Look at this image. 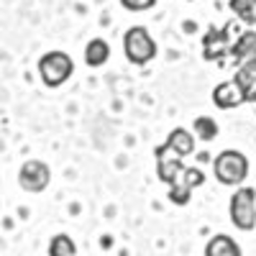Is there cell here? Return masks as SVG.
<instances>
[{
    "mask_svg": "<svg viewBox=\"0 0 256 256\" xmlns=\"http://www.w3.org/2000/svg\"><path fill=\"white\" fill-rule=\"evenodd\" d=\"M212 174L226 187H241L248 177V159L236 148H226L212 162Z\"/></svg>",
    "mask_w": 256,
    "mask_h": 256,
    "instance_id": "6da1fadb",
    "label": "cell"
},
{
    "mask_svg": "<svg viewBox=\"0 0 256 256\" xmlns=\"http://www.w3.org/2000/svg\"><path fill=\"white\" fill-rule=\"evenodd\" d=\"M74 72V62L67 52H46L38 59V77L46 88H62Z\"/></svg>",
    "mask_w": 256,
    "mask_h": 256,
    "instance_id": "7a4b0ae2",
    "label": "cell"
},
{
    "mask_svg": "<svg viewBox=\"0 0 256 256\" xmlns=\"http://www.w3.org/2000/svg\"><path fill=\"white\" fill-rule=\"evenodd\" d=\"M228 216L238 230L248 233L256 228V190L254 187H238L233 192L228 202Z\"/></svg>",
    "mask_w": 256,
    "mask_h": 256,
    "instance_id": "3957f363",
    "label": "cell"
},
{
    "mask_svg": "<svg viewBox=\"0 0 256 256\" xmlns=\"http://www.w3.org/2000/svg\"><path fill=\"white\" fill-rule=\"evenodd\" d=\"M123 52L131 64H148L156 56V41L146 26H131L123 34Z\"/></svg>",
    "mask_w": 256,
    "mask_h": 256,
    "instance_id": "277c9868",
    "label": "cell"
},
{
    "mask_svg": "<svg viewBox=\"0 0 256 256\" xmlns=\"http://www.w3.org/2000/svg\"><path fill=\"white\" fill-rule=\"evenodd\" d=\"M52 182V169L46 162H41V159H28L20 164L18 169V184L20 190H26V192H34V195H38V192H44Z\"/></svg>",
    "mask_w": 256,
    "mask_h": 256,
    "instance_id": "5b68a950",
    "label": "cell"
},
{
    "mask_svg": "<svg viewBox=\"0 0 256 256\" xmlns=\"http://www.w3.org/2000/svg\"><path fill=\"white\" fill-rule=\"evenodd\" d=\"M184 172V164L177 154H172L166 146H159L156 148V174L164 184H172L180 180V174Z\"/></svg>",
    "mask_w": 256,
    "mask_h": 256,
    "instance_id": "8992f818",
    "label": "cell"
},
{
    "mask_svg": "<svg viewBox=\"0 0 256 256\" xmlns=\"http://www.w3.org/2000/svg\"><path fill=\"white\" fill-rule=\"evenodd\" d=\"M212 100H216L218 108L228 110V108H236V105H241L246 100V90L238 82H223L212 90Z\"/></svg>",
    "mask_w": 256,
    "mask_h": 256,
    "instance_id": "52a82bcc",
    "label": "cell"
},
{
    "mask_svg": "<svg viewBox=\"0 0 256 256\" xmlns=\"http://www.w3.org/2000/svg\"><path fill=\"white\" fill-rule=\"evenodd\" d=\"M164 146H166L172 154H177L180 159H182V156H190L192 152H195V134L187 131V128H174V131H169Z\"/></svg>",
    "mask_w": 256,
    "mask_h": 256,
    "instance_id": "ba28073f",
    "label": "cell"
},
{
    "mask_svg": "<svg viewBox=\"0 0 256 256\" xmlns=\"http://www.w3.org/2000/svg\"><path fill=\"white\" fill-rule=\"evenodd\" d=\"M205 256H241V246L233 236L218 233L205 244Z\"/></svg>",
    "mask_w": 256,
    "mask_h": 256,
    "instance_id": "9c48e42d",
    "label": "cell"
},
{
    "mask_svg": "<svg viewBox=\"0 0 256 256\" xmlns=\"http://www.w3.org/2000/svg\"><path fill=\"white\" fill-rule=\"evenodd\" d=\"M110 59V46H108V41H102V38H92L88 46H84V64L88 67H102L105 62Z\"/></svg>",
    "mask_w": 256,
    "mask_h": 256,
    "instance_id": "30bf717a",
    "label": "cell"
},
{
    "mask_svg": "<svg viewBox=\"0 0 256 256\" xmlns=\"http://www.w3.org/2000/svg\"><path fill=\"white\" fill-rule=\"evenodd\" d=\"M218 123L212 120L210 116H198L195 123H192V134H195L200 141H212V138H218Z\"/></svg>",
    "mask_w": 256,
    "mask_h": 256,
    "instance_id": "8fae6325",
    "label": "cell"
},
{
    "mask_svg": "<svg viewBox=\"0 0 256 256\" xmlns=\"http://www.w3.org/2000/svg\"><path fill=\"white\" fill-rule=\"evenodd\" d=\"M74 254H77V246L67 233H56L49 241V256H74Z\"/></svg>",
    "mask_w": 256,
    "mask_h": 256,
    "instance_id": "7c38bea8",
    "label": "cell"
},
{
    "mask_svg": "<svg viewBox=\"0 0 256 256\" xmlns=\"http://www.w3.org/2000/svg\"><path fill=\"white\" fill-rule=\"evenodd\" d=\"M190 198H192V187H187L184 182H172L169 184V202H174V205H187L190 202Z\"/></svg>",
    "mask_w": 256,
    "mask_h": 256,
    "instance_id": "4fadbf2b",
    "label": "cell"
},
{
    "mask_svg": "<svg viewBox=\"0 0 256 256\" xmlns=\"http://www.w3.org/2000/svg\"><path fill=\"white\" fill-rule=\"evenodd\" d=\"M230 8L244 20H256V0H233Z\"/></svg>",
    "mask_w": 256,
    "mask_h": 256,
    "instance_id": "5bb4252c",
    "label": "cell"
},
{
    "mask_svg": "<svg viewBox=\"0 0 256 256\" xmlns=\"http://www.w3.org/2000/svg\"><path fill=\"white\" fill-rule=\"evenodd\" d=\"M180 182H184L187 187H200L202 182H205V174H202V169H198V166H184V172L180 174Z\"/></svg>",
    "mask_w": 256,
    "mask_h": 256,
    "instance_id": "9a60e30c",
    "label": "cell"
},
{
    "mask_svg": "<svg viewBox=\"0 0 256 256\" xmlns=\"http://www.w3.org/2000/svg\"><path fill=\"white\" fill-rule=\"evenodd\" d=\"M236 82L241 84V88L248 92V88H251V84L256 82V62H251V64H246V67L236 74Z\"/></svg>",
    "mask_w": 256,
    "mask_h": 256,
    "instance_id": "2e32d148",
    "label": "cell"
},
{
    "mask_svg": "<svg viewBox=\"0 0 256 256\" xmlns=\"http://www.w3.org/2000/svg\"><path fill=\"white\" fill-rule=\"evenodd\" d=\"M120 6L126 10H131V13H144L148 8H154L156 6V0H120Z\"/></svg>",
    "mask_w": 256,
    "mask_h": 256,
    "instance_id": "e0dca14e",
    "label": "cell"
},
{
    "mask_svg": "<svg viewBox=\"0 0 256 256\" xmlns=\"http://www.w3.org/2000/svg\"><path fill=\"white\" fill-rule=\"evenodd\" d=\"M236 54H238V56L256 54V34H246V36L241 38V46H236Z\"/></svg>",
    "mask_w": 256,
    "mask_h": 256,
    "instance_id": "ac0fdd59",
    "label": "cell"
}]
</instances>
